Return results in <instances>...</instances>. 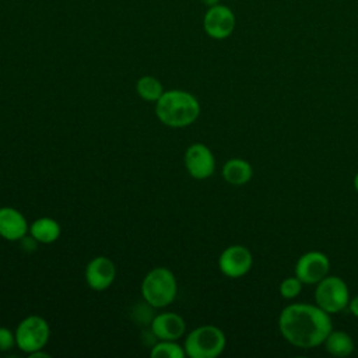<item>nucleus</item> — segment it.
<instances>
[{
  "mask_svg": "<svg viewBox=\"0 0 358 358\" xmlns=\"http://www.w3.org/2000/svg\"><path fill=\"white\" fill-rule=\"evenodd\" d=\"M352 185H354V189H355V192L358 193V172L355 173V176H354V179H352Z\"/></svg>",
  "mask_w": 358,
  "mask_h": 358,
  "instance_id": "obj_25",
  "label": "nucleus"
},
{
  "mask_svg": "<svg viewBox=\"0 0 358 358\" xmlns=\"http://www.w3.org/2000/svg\"><path fill=\"white\" fill-rule=\"evenodd\" d=\"M62 228L59 222L50 217H41L29 225V235L39 243H53L59 239Z\"/></svg>",
  "mask_w": 358,
  "mask_h": 358,
  "instance_id": "obj_15",
  "label": "nucleus"
},
{
  "mask_svg": "<svg viewBox=\"0 0 358 358\" xmlns=\"http://www.w3.org/2000/svg\"><path fill=\"white\" fill-rule=\"evenodd\" d=\"M36 243H39L32 235H29V236H24L22 239H21V246H22V249L24 250H27V252H31V250H35L36 249Z\"/></svg>",
  "mask_w": 358,
  "mask_h": 358,
  "instance_id": "obj_21",
  "label": "nucleus"
},
{
  "mask_svg": "<svg viewBox=\"0 0 358 358\" xmlns=\"http://www.w3.org/2000/svg\"><path fill=\"white\" fill-rule=\"evenodd\" d=\"M136 91L144 101L157 102L164 94V85L152 76H143L136 83Z\"/></svg>",
  "mask_w": 358,
  "mask_h": 358,
  "instance_id": "obj_17",
  "label": "nucleus"
},
{
  "mask_svg": "<svg viewBox=\"0 0 358 358\" xmlns=\"http://www.w3.org/2000/svg\"><path fill=\"white\" fill-rule=\"evenodd\" d=\"M204 6L207 7H211V6H215V4H220V0H200Z\"/></svg>",
  "mask_w": 358,
  "mask_h": 358,
  "instance_id": "obj_24",
  "label": "nucleus"
},
{
  "mask_svg": "<svg viewBox=\"0 0 358 358\" xmlns=\"http://www.w3.org/2000/svg\"><path fill=\"white\" fill-rule=\"evenodd\" d=\"M315 302L329 315L344 310L350 303V291L347 282L338 275L327 274L316 284Z\"/></svg>",
  "mask_w": 358,
  "mask_h": 358,
  "instance_id": "obj_5",
  "label": "nucleus"
},
{
  "mask_svg": "<svg viewBox=\"0 0 358 358\" xmlns=\"http://www.w3.org/2000/svg\"><path fill=\"white\" fill-rule=\"evenodd\" d=\"M323 345L326 351L336 358L348 357L354 351V340L343 330H331L323 341Z\"/></svg>",
  "mask_w": 358,
  "mask_h": 358,
  "instance_id": "obj_16",
  "label": "nucleus"
},
{
  "mask_svg": "<svg viewBox=\"0 0 358 358\" xmlns=\"http://www.w3.org/2000/svg\"><path fill=\"white\" fill-rule=\"evenodd\" d=\"M155 113L161 123L169 127H186L196 122L200 115L197 98L183 90L164 91L155 102Z\"/></svg>",
  "mask_w": 358,
  "mask_h": 358,
  "instance_id": "obj_2",
  "label": "nucleus"
},
{
  "mask_svg": "<svg viewBox=\"0 0 358 358\" xmlns=\"http://www.w3.org/2000/svg\"><path fill=\"white\" fill-rule=\"evenodd\" d=\"M278 330L291 345L310 350L323 344L333 326L327 312L317 305L302 302L287 305L281 310Z\"/></svg>",
  "mask_w": 358,
  "mask_h": 358,
  "instance_id": "obj_1",
  "label": "nucleus"
},
{
  "mask_svg": "<svg viewBox=\"0 0 358 358\" xmlns=\"http://www.w3.org/2000/svg\"><path fill=\"white\" fill-rule=\"evenodd\" d=\"M14 333L17 347L24 352L31 354L34 351L42 350L48 344L50 337V327L43 317L31 315L18 323Z\"/></svg>",
  "mask_w": 358,
  "mask_h": 358,
  "instance_id": "obj_6",
  "label": "nucleus"
},
{
  "mask_svg": "<svg viewBox=\"0 0 358 358\" xmlns=\"http://www.w3.org/2000/svg\"><path fill=\"white\" fill-rule=\"evenodd\" d=\"M150 355L152 358H183L186 352L185 348L175 340H159L151 348Z\"/></svg>",
  "mask_w": 358,
  "mask_h": 358,
  "instance_id": "obj_18",
  "label": "nucleus"
},
{
  "mask_svg": "<svg viewBox=\"0 0 358 358\" xmlns=\"http://www.w3.org/2000/svg\"><path fill=\"white\" fill-rule=\"evenodd\" d=\"M330 270L329 257L319 250H310L299 256L295 263V275L308 285H316Z\"/></svg>",
  "mask_w": 358,
  "mask_h": 358,
  "instance_id": "obj_8",
  "label": "nucleus"
},
{
  "mask_svg": "<svg viewBox=\"0 0 358 358\" xmlns=\"http://www.w3.org/2000/svg\"><path fill=\"white\" fill-rule=\"evenodd\" d=\"M185 166L192 178L203 180L214 173L215 158L206 144L194 143L185 152Z\"/></svg>",
  "mask_w": 358,
  "mask_h": 358,
  "instance_id": "obj_10",
  "label": "nucleus"
},
{
  "mask_svg": "<svg viewBox=\"0 0 358 358\" xmlns=\"http://www.w3.org/2000/svg\"><path fill=\"white\" fill-rule=\"evenodd\" d=\"M227 344L224 331L214 324H203L192 330L185 338V352L190 358H215Z\"/></svg>",
  "mask_w": 358,
  "mask_h": 358,
  "instance_id": "obj_4",
  "label": "nucleus"
},
{
  "mask_svg": "<svg viewBox=\"0 0 358 358\" xmlns=\"http://www.w3.org/2000/svg\"><path fill=\"white\" fill-rule=\"evenodd\" d=\"M235 25L236 18L229 7L224 4L207 7V11L203 17V28L210 38L217 41L227 39L232 35Z\"/></svg>",
  "mask_w": 358,
  "mask_h": 358,
  "instance_id": "obj_7",
  "label": "nucleus"
},
{
  "mask_svg": "<svg viewBox=\"0 0 358 358\" xmlns=\"http://www.w3.org/2000/svg\"><path fill=\"white\" fill-rule=\"evenodd\" d=\"M151 331L158 340H179L186 331L185 319L173 312H162L152 317Z\"/></svg>",
  "mask_w": 358,
  "mask_h": 358,
  "instance_id": "obj_13",
  "label": "nucleus"
},
{
  "mask_svg": "<svg viewBox=\"0 0 358 358\" xmlns=\"http://www.w3.org/2000/svg\"><path fill=\"white\" fill-rule=\"evenodd\" d=\"M17 345L15 341V333H13L10 329L0 326V351H8Z\"/></svg>",
  "mask_w": 358,
  "mask_h": 358,
  "instance_id": "obj_20",
  "label": "nucleus"
},
{
  "mask_svg": "<svg viewBox=\"0 0 358 358\" xmlns=\"http://www.w3.org/2000/svg\"><path fill=\"white\" fill-rule=\"evenodd\" d=\"M28 232V221L21 211L14 207H0V236L3 239L21 241Z\"/></svg>",
  "mask_w": 358,
  "mask_h": 358,
  "instance_id": "obj_12",
  "label": "nucleus"
},
{
  "mask_svg": "<svg viewBox=\"0 0 358 358\" xmlns=\"http://www.w3.org/2000/svg\"><path fill=\"white\" fill-rule=\"evenodd\" d=\"M253 264L250 250L243 245H231L218 257L220 271L229 278H239L249 273Z\"/></svg>",
  "mask_w": 358,
  "mask_h": 358,
  "instance_id": "obj_9",
  "label": "nucleus"
},
{
  "mask_svg": "<svg viewBox=\"0 0 358 358\" xmlns=\"http://www.w3.org/2000/svg\"><path fill=\"white\" fill-rule=\"evenodd\" d=\"M29 357H32V358H39V357H42V358H48L49 357V354L48 352H43L42 350H38V351H34V352H31V354H28Z\"/></svg>",
  "mask_w": 358,
  "mask_h": 358,
  "instance_id": "obj_23",
  "label": "nucleus"
},
{
  "mask_svg": "<svg viewBox=\"0 0 358 358\" xmlns=\"http://www.w3.org/2000/svg\"><path fill=\"white\" fill-rule=\"evenodd\" d=\"M348 309H350V312L352 313V316H355V317L358 319V295L354 296L352 299H350Z\"/></svg>",
  "mask_w": 358,
  "mask_h": 358,
  "instance_id": "obj_22",
  "label": "nucleus"
},
{
  "mask_svg": "<svg viewBox=\"0 0 358 358\" xmlns=\"http://www.w3.org/2000/svg\"><path fill=\"white\" fill-rule=\"evenodd\" d=\"M302 285H303V282L296 275L287 277L280 282V288H278L280 295L284 299H294L301 294Z\"/></svg>",
  "mask_w": 358,
  "mask_h": 358,
  "instance_id": "obj_19",
  "label": "nucleus"
},
{
  "mask_svg": "<svg viewBox=\"0 0 358 358\" xmlns=\"http://www.w3.org/2000/svg\"><path fill=\"white\" fill-rule=\"evenodd\" d=\"M253 176L252 165L242 158H231L222 166V178L227 183L234 186H242L248 183Z\"/></svg>",
  "mask_w": 358,
  "mask_h": 358,
  "instance_id": "obj_14",
  "label": "nucleus"
},
{
  "mask_svg": "<svg viewBox=\"0 0 358 358\" xmlns=\"http://www.w3.org/2000/svg\"><path fill=\"white\" fill-rule=\"evenodd\" d=\"M116 277V267L106 256H96L85 267V281L94 291L109 288Z\"/></svg>",
  "mask_w": 358,
  "mask_h": 358,
  "instance_id": "obj_11",
  "label": "nucleus"
},
{
  "mask_svg": "<svg viewBox=\"0 0 358 358\" xmlns=\"http://www.w3.org/2000/svg\"><path fill=\"white\" fill-rule=\"evenodd\" d=\"M144 301L154 308L171 305L178 294V284L173 273L166 267H155L147 273L141 282Z\"/></svg>",
  "mask_w": 358,
  "mask_h": 358,
  "instance_id": "obj_3",
  "label": "nucleus"
}]
</instances>
